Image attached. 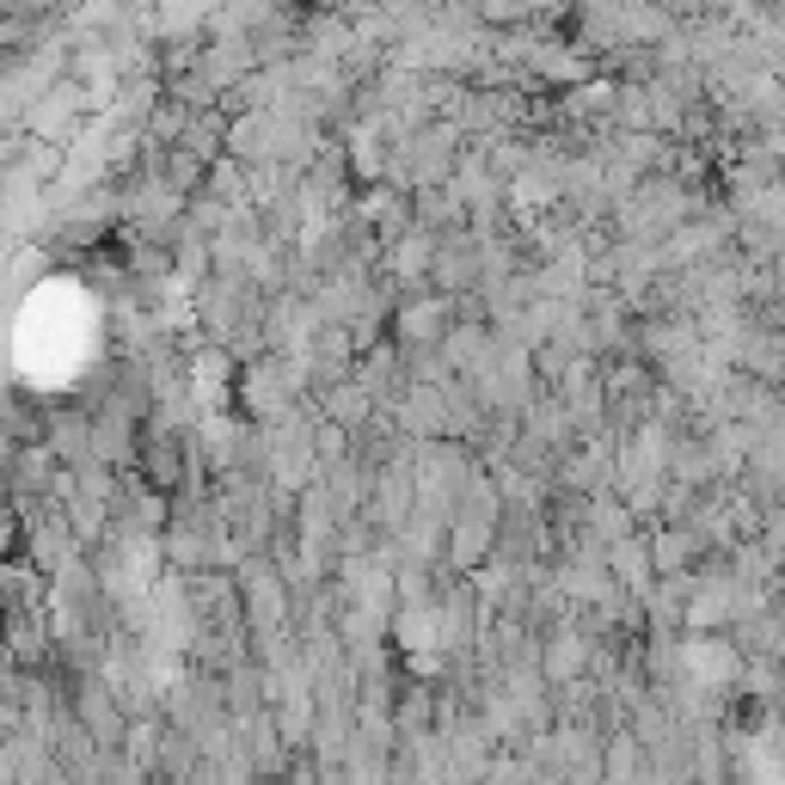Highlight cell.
<instances>
[{"mask_svg":"<svg viewBox=\"0 0 785 785\" xmlns=\"http://www.w3.org/2000/svg\"><path fill=\"white\" fill-rule=\"evenodd\" d=\"M325 417H332V424H362V417H369V393H362V386H332V393H325Z\"/></svg>","mask_w":785,"mask_h":785,"instance_id":"cell-1","label":"cell"}]
</instances>
